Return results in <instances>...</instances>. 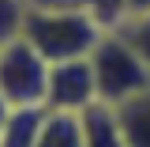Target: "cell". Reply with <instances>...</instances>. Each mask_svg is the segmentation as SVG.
Listing matches in <instances>:
<instances>
[{
	"mask_svg": "<svg viewBox=\"0 0 150 147\" xmlns=\"http://www.w3.org/2000/svg\"><path fill=\"white\" fill-rule=\"evenodd\" d=\"M19 34L34 45L49 64L56 60H75V57H90V49L98 45V38L105 34L98 27V19H90L79 8H30Z\"/></svg>",
	"mask_w": 150,
	"mask_h": 147,
	"instance_id": "obj_1",
	"label": "cell"
},
{
	"mask_svg": "<svg viewBox=\"0 0 150 147\" xmlns=\"http://www.w3.org/2000/svg\"><path fill=\"white\" fill-rule=\"evenodd\" d=\"M90 72L98 83V102L101 106H120L150 87L146 60L131 49V42L120 30H105L90 49Z\"/></svg>",
	"mask_w": 150,
	"mask_h": 147,
	"instance_id": "obj_2",
	"label": "cell"
},
{
	"mask_svg": "<svg viewBox=\"0 0 150 147\" xmlns=\"http://www.w3.org/2000/svg\"><path fill=\"white\" fill-rule=\"evenodd\" d=\"M49 60L23 34L0 42V91L11 106H45Z\"/></svg>",
	"mask_w": 150,
	"mask_h": 147,
	"instance_id": "obj_3",
	"label": "cell"
},
{
	"mask_svg": "<svg viewBox=\"0 0 150 147\" xmlns=\"http://www.w3.org/2000/svg\"><path fill=\"white\" fill-rule=\"evenodd\" d=\"M90 106H98V83H94V72H90V57H75V60L49 64L45 110L86 113Z\"/></svg>",
	"mask_w": 150,
	"mask_h": 147,
	"instance_id": "obj_4",
	"label": "cell"
},
{
	"mask_svg": "<svg viewBox=\"0 0 150 147\" xmlns=\"http://www.w3.org/2000/svg\"><path fill=\"white\" fill-rule=\"evenodd\" d=\"M112 113H116V128L124 136V147H150V87L128 102L112 106Z\"/></svg>",
	"mask_w": 150,
	"mask_h": 147,
	"instance_id": "obj_5",
	"label": "cell"
},
{
	"mask_svg": "<svg viewBox=\"0 0 150 147\" xmlns=\"http://www.w3.org/2000/svg\"><path fill=\"white\" fill-rule=\"evenodd\" d=\"M34 147H86L83 132V113H64V110H45L41 132Z\"/></svg>",
	"mask_w": 150,
	"mask_h": 147,
	"instance_id": "obj_6",
	"label": "cell"
},
{
	"mask_svg": "<svg viewBox=\"0 0 150 147\" xmlns=\"http://www.w3.org/2000/svg\"><path fill=\"white\" fill-rule=\"evenodd\" d=\"M41 121H45V106H11L0 128V147H34Z\"/></svg>",
	"mask_w": 150,
	"mask_h": 147,
	"instance_id": "obj_7",
	"label": "cell"
},
{
	"mask_svg": "<svg viewBox=\"0 0 150 147\" xmlns=\"http://www.w3.org/2000/svg\"><path fill=\"white\" fill-rule=\"evenodd\" d=\"M83 132H86V147H124V136L116 128V113L112 106H90L83 113Z\"/></svg>",
	"mask_w": 150,
	"mask_h": 147,
	"instance_id": "obj_8",
	"label": "cell"
},
{
	"mask_svg": "<svg viewBox=\"0 0 150 147\" xmlns=\"http://www.w3.org/2000/svg\"><path fill=\"white\" fill-rule=\"evenodd\" d=\"M120 34L131 42V49L146 60V68H150V11H139V15H128L120 27H116Z\"/></svg>",
	"mask_w": 150,
	"mask_h": 147,
	"instance_id": "obj_9",
	"label": "cell"
},
{
	"mask_svg": "<svg viewBox=\"0 0 150 147\" xmlns=\"http://www.w3.org/2000/svg\"><path fill=\"white\" fill-rule=\"evenodd\" d=\"M23 15H26V0H0V42L19 34Z\"/></svg>",
	"mask_w": 150,
	"mask_h": 147,
	"instance_id": "obj_10",
	"label": "cell"
},
{
	"mask_svg": "<svg viewBox=\"0 0 150 147\" xmlns=\"http://www.w3.org/2000/svg\"><path fill=\"white\" fill-rule=\"evenodd\" d=\"M128 15H139V11H150V0H124Z\"/></svg>",
	"mask_w": 150,
	"mask_h": 147,
	"instance_id": "obj_11",
	"label": "cell"
},
{
	"mask_svg": "<svg viewBox=\"0 0 150 147\" xmlns=\"http://www.w3.org/2000/svg\"><path fill=\"white\" fill-rule=\"evenodd\" d=\"M8 113H11V102L4 98V91H0V128H4V121H8Z\"/></svg>",
	"mask_w": 150,
	"mask_h": 147,
	"instance_id": "obj_12",
	"label": "cell"
}]
</instances>
